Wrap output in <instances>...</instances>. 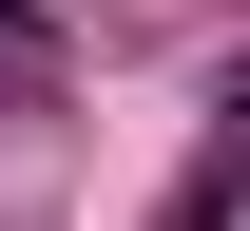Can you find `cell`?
Masks as SVG:
<instances>
[{"mask_svg":"<svg viewBox=\"0 0 250 231\" xmlns=\"http://www.w3.org/2000/svg\"><path fill=\"white\" fill-rule=\"evenodd\" d=\"M173 231H231V135L192 154V193H173Z\"/></svg>","mask_w":250,"mask_h":231,"instance_id":"obj_1","label":"cell"}]
</instances>
